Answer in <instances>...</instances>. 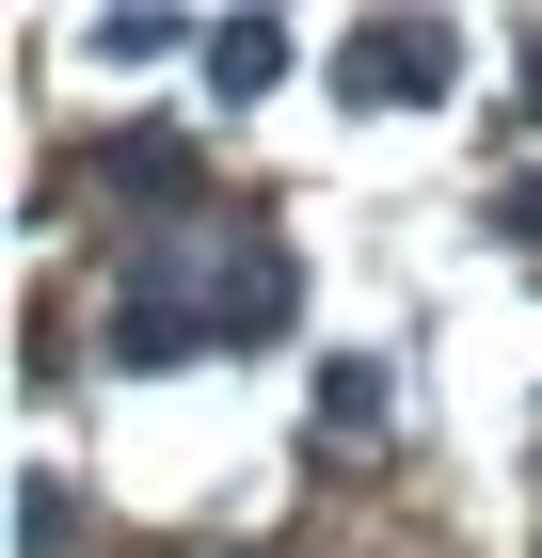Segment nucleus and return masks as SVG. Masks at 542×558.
<instances>
[{
    "label": "nucleus",
    "instance_id": "nucleus-5",
    "mask_svg": "<svg viewBox=\"0 0 542 558\" xmlns=\"http://www.w3.org/2000/svg\"><path fill=\"white\" fill-rule=\"evenodd\" d=\"M288 81V33H272V16H224L208 33V96H272Z\"/></svg>",
    "mask_w": 542,
    "mask_h": 558
},
{
    "label": "nucleus",
    "instance_id": "nucleus-6",
    "mask_svg": "<svg viewBox=\"0 0 542 558\" xmlns=\"http://www.w3.org/2000/svg\"><path fill=\"white\" fill-rule=\"evenodd\" d=\"M320 430H383V367H320Z\"/></svg>",
    "mask_w": 542,
    "mask_h": 558
},
{
    "label": "nucleus",
    "instance_id": "nucleus-9",
    "mask_svg": "<svg viewBox=\"0 0 542 558\" xmlns=\"http://www.w3.org/2000/svg\"><path fill=\"white\" fill-rule=\"evenodd\" d=\"M510 96H527V129H542V33H527V81H510Z\"/></svg>",
    "mask_w": 542,
    "mask_h": 558
},
{
    "label": "nucleus",
    "instance_id": "nucleus-4",
    "mask_svg": "<svg viewBox=\"0 0 542 558\" xmlns=\"http://www.w3.org/2000/svg\"><path fill=\"white\" fill-rule=\"evenodd\" d=\"M224 336H240V351L288 336V256H272V240H240V271H224Z\"/></svg>",
    "mask_w": 542,
    "mask_h": 558
},
{
    "label": "nucleus",
    "instance_id": "nucleus-7",
    "mask_svg": "<svg viewBox=\"0 0 542 558\" xmlns=\"http://www.w3.org/2000/svg\"><path fill=\"white\" fill-rule=\"evenodd\" d=\"M16 558H64V478H33V495H16Z\"/></svg>",
    "mask_w": 542,
    "mask_h": 558
},
{
    "label": "nucleus",
    "instance_id": "nucleus-3",
    "mask_svg": "<svg viewBox=\"0 0 542 558\" xmlns=\"http://www.w3.org/2000/svg\"><path fill=\"white\" fill-rule=\"evenodd\" d=\"M192 336H224V319H208L192 288H128V319H112V351H128V367H176Z\"/></svg>",
    "mask_w": 542,
    "mask_h": 558
},
{
    "label": "nucleus",
    "instance_id": "nucleus-8",
    "mask_svg": "<svg viewBox=\"0 0 542 558\" xmlns=\"http://www.w3.org/2000/svg\"><path fill=\"white\" fill-rule=\"evenodd\" d=\"M495 223H510V240H542V175H527V192H510V208H495Z\"/></svg>",
    "mask_w": 542,
    "mask_h": 558
},
{
    "label": "nucleus",
    "instance_id": "nucleus-2",
    "mask_svg": "<svg viewBox=\"0 0 542 558\" xmlns=\"http://www.w3.org/2000/svg\"><path fill=\"white\" fill-rule=\"evenodd\" d=\"M112 175H128V208H208V160H192L176 129H128V144H112Z\"/></svg>",
    "mask_w": 542,
    "mask_h": 558
},
{
    "label": "nucleus",
    "instance_id": "nucleus-1",
    "mask_svg": "<svg viewBox=\"0 0 542 558\" xmlns=\"http://www.w3.org/2000/svg\"><path fill=\"white\" fill-rule=\"evenodd\" d=\"M335 64H351V96H447V33L431 16H368Z\"/></svg>",
    "mask_w": 542,
    "mask_h": 558
}]
</instances>
